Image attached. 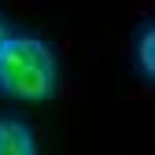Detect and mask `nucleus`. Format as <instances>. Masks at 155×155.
<instances>
[{"label":"nucleus","instance_id":"nucleus-1","mask_svg":"<svg viewBox=\"0 0 155 155\" xmlns=\"http://www.w3.org/2000/svg\"><path fill=\"white\" fill-rule=\"evenodd\" d=\"M0 89L15 100H48L55 92V55L30 33H8L0 45Z\"/></svg>","mask_w":155,"mask_h":155},{"label":"nucleus","instance_id":"nucleus-2","mask_svg":"<svg viewBox=\"0 0 155 155\" xmlns=\"http://www.w3.org/2000/svg\"><path fill=\"white\" fill-rule=\"evenodd\" d=\"M37 144L18 118H0V155H33Z\"/></svg>","mask_w":155,"mask_h":155},{"label":"nucleus","instance_id":"nucleus-3","mask_svg":"<svg viewBox=\"0 0 155 155\" xmlns=\"http://www.w3.org/2000/svg\"><path fill=\"white\" fill-rule=\"evenodd\" d=\"M151 48H155V33H151V26H144V30H140V41H137V59H140V70H144V78H151V74H155Z\"/></svg>","mask_w":155,"mask_h":155},{"label":"nucleus","instance_id":"nucleus-4","mask_svg":"<svg viewBox=\"0 0 155 155\" xmlns=\"http://www.w3.org/2000/svg\"><path fill=\"white\" fill-rule=\"evenodd\" d=\"M4 37H8V26H4V22H0V45H4Z\"/></svg>","mask_w":155,"mask_h":155}]
</instances>
